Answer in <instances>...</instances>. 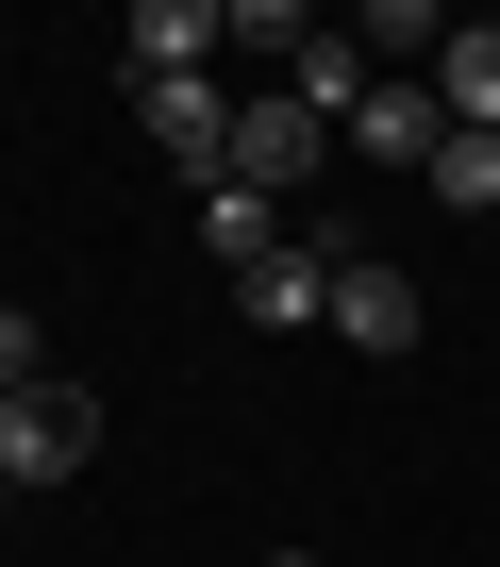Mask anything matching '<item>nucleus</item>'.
<instances>
[{
	"label": "nucleus",
	"instance_id": "5",
	"mask_svg": "<svg viewBox=\"0 0 500 567\" xmlns=\"http://www.w3.org/2000/svg\"><path fill=\"white\" fill-rule=\"evenodd\" d=\"M317 151H334V134H317V117H301L284 84H268V101H233V184H250V200H284V184H301Z\"/></svg>",
	"mask_w": 500,
	"mask_h": 567
},
{
	"label": "nucleus",
	"instance_id": "9",
	"mask_svg": "<svg viewBox=\"0 0 500 567\" xmlns=\"http://www.w3.org/2000/svg\"><path fill=\"white\" fill-rule=\"evenodd\" d=\"M200 250H217V267H268V250H284V200L217 184V200H200Z\"/></svg>",
	"mask_w": 500,
	"mask_h": 567
},
{
	"label": "nucleus",
	"instance_id": "1",
	"mask_svg": "<svg viewBox=\"0 0 500 567\" xmlns=\"http://www.w3.org/2000/svg\"><path fill=\"white\" fill-rule=\"evenodd\" d=\"M84 451H101V401H84L67 368H51V384H18V401H0V501H18V484H67Z\"/></svg>",
	"mask_w": 500,
	"mask_h": 567
},
{
	"label": "nucleus",
	"instance_id": "11",
	"mask_svg": "<svg viewBox=\"0 0 500 567\" xmlns=\"http://www.w3.org/2000/svg\"><path fill=\"white\" fill-rule=\"evenodd\" d=\"M18 384H51V334H34L18 301H0V401H18Z\"/></svg>",
	"mask_w": 500,
	"mask_h": 567
},
{
	"label": "nucleus",
	"instance_id": "12",
	"mask_svg": "<svg viewBox=\"0 0 500 567\" xmlns=\"http://www.w3.org/2000/svg\"><path fill=\"white\" fill-rule=\"evenodd\" d=\"M268 567H317V550H268Z\"/></svg>",
	"mask_w": 500,
	"mask_h": 567
},
{
	"label": "nucleus",
	"instance_id": "8",
	"mask_svg": "<svg viewBox=\"0 0 500 567\" xmlns=\"http://www.w3.org/2000/svg\"><path fill=\"white\" fill-rule=\"evenodd\" d=\"M334 134H351L367 167H434V134H450V117H434V84H367V101H351Z\"/></svg>",
	"mask_w": 500,
	"mask_h": 567
},
{
	"label": "nucleus",
	"instance_id": "10",
	"mask_svg": "<svg viewBox=\"0 0 500 567\" xmlns=\"http://www.w3.org/2000/svg\"><path fill=\"white\" fill-rule=\"evenodd\" d=\"M450 217H500V134H434V167H417Z\"/></svg>",
	"mask_w": 500,
	"mask_h": 567
},
{
	"label": "nucleus",
	"instance_id": "4",
	"mask_svg": "<svg viewBox=\"0 0 500 567\" xmlns=\"http://www.w3.org/2000/svg\"><path fill=\"white\" fill-rule=\"evenodd\" d=\"M233 318L250 334H317L334 318V234H284L268 267H233Z\"/></svg>",
	"mask_w": 500,
	"mask_h": 567
},
{
	"label": "nucleus",
	"instance_id": "3",
	"mask_svg": "<svg viewBox=\"0 0 500 567\" xmlns=\"http://www.w3.org/2000/svg\"><path fill=\"white\" fill-rule=\"evenodd\" d=\"M134 134H150V151H167L200 200L233 184V101H217V84H134Z\"/></svg>",
	"mask_w": 500,
	"mask_h": 567
},
{
	"label": "nucleus",
	"instance_id": "7",
	"mask_svg": "<svg viewBox=\"0 0 500 567\" xmlns=\"http://www.w3.org/2000/svg\"><path fill=\"white\" fill-rule=\"evenodd\" d=\"M417 84H434L450 134H500V18H450V51H434Z\"/></svg>",
	"mask_w": 500,
	"mask_h": 567
},
{
	"label": "nucleus",
	"instance_id": "6",
	"mask_svg": "<svg viewBox=\"0 0 500 567\" xmlns=\"http://www.w3.org/2000/svg\"><path fill=\"white\" fill-rule=\"evenodd\" d=\"M217 34H233L217 0H134V18H117V68H134V84H200Z\"/></svg>",
	"mask_w": 500,
	"mask_h": 567
},
{
	"label": "nucleus",
	"instance_id": "2",
	"mask_svg": "<svg viewBox=\"0 0 500 567\" xmlns=\"http://www.w3.org/2000/svg\"><path fill=\"white\" fill-rule=\"evenodd\" d=\"M317 334H351L367 368H400L417 334H434V301H417V267H384V250H334V318Z\"/></svg>",
	"mask_w": 500,
	"mask_h": 567
}]
</instances>
